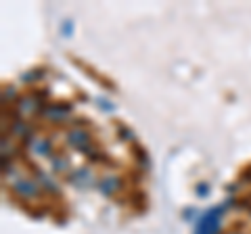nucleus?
Wrapping results in <instances>:
<instances>
[{
	"instance_id": "nucleus-1",
	"label": "nucleus",
	"mask_w": 251,
	"mask_h": 234,
	"mask_svg": "<svg viewBox=\"0 0 251 234\" xmlns=\"http://www.w3.org/2000/svg\"><path fill=\"white\" fill-rule=\"evenodd\" d=\"M220 215H222V207H218V209H214V211H209L205 217H203V222L199 224L197 234H216L218 232V226H220Z\"/></svg>"
}]
</instances>
